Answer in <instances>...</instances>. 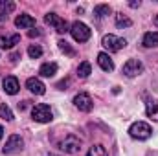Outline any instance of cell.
Masks as SVG:
<instances>
[{
	"label": "cell",
	"instance_id": "8992f818",
	"mask_svg": "<svg viewBox=\"0 0 158 156\" xmlns=\"http://www.w3.org/2000/svg\"><path fill=\"white\" fill-rule=\"evenodd\" d=\"M59 149H61L63 153H66V154H76L79 149H81V140H79L77 136L70 134V136H66V138L59 143Z\"/></svg>",
	"mask_w": 158,
	"mask_h": 156
},
{
	"label": "cell",
	"instance_id": "6da1fadb",
	"mask_svg": "<svg viewBox=\"0 0 158 156\" xmlns=\"http://www.w3.org/2000/svg\"><path fill=\"white\" fill-rule=\"evenodd\" d=\"M129 134H131V138H134V140H149L151 134H153V129H151V125L145 123V121H134V123L129 127Z\"/></svg>",
	"mask_w": 158,
	"mask_h": 156
},
{
	"label": "cell",
	"instance_id": "4fadbf2b",
	"mask_svg": "<svg viewBox=\"0 0 158 156\" xmlns=\"http://www.w3.org/2000/svg\"><path fill=\"white\" fill-rule=\"evenodd\" d=\"M98 64H99V68H101L103 72H112V70H114V63H112V59L109 57V53H105V51L98 53Z\"/></svg>",
	"mask_w": 158,
	"mask_h": 156
},
{
	"label": "cell",
	"instance_id": "ac0fdd59",
	"mask_svg": "<svg viewBox=\"0 0 158 156\" xmlns=\"http://www.w3.org/2000/svg\"><path fill=\"white\" fill-rule=\"evenodd\" d=\"M15 9V4L13 2H2L0 0V20H6L7 18V13H11Z\"/></svg>",
	"mask_w": 158,
	"mask_h": 156
},
{
	"label": "cell",
	"instance_id": "f1b7e54d",
	"mask_svg": "<svg viewBox=\"0 0 158 156\" xmlns=\"http://www.w3.org/2000/svg\"><path fill=\"white\" fill-rule=\"evenodd\" d=\"M19 57H20V55H19V53H13V55H11V61H13V63H15V61H17V59H19Z\"/></svg>",
	"mask_w": 158,
	"mask_h": 156
},
{
	"label": "cell",
	"instance_id": "f546056e",
	"mask_svg": "<svg viewBox=\"0 0 158 156\" xmlns=\"http://www.w3.org/2000/svg\"><path fill=\"white\" fill-rule=\"evenodd\" d=\"M4 136V129H2V125H0V138Z\"/></svg>",
	"mask_w": 158,
	"mask_h": 156
},
{
	"label": "cell",
	"instance_id": "ba28073f",
	"mask_svg": "<svg viewBox=\"0 0 158 156\" xmlns=\"http://www.w3.org/2000/svg\"><path fill=\"white\" fill-rule=\"evenodd\" d=\"M143 72V64L140 59H129L125 64H123V74L127 77H136Z\"/></svg>",
	"mask_w": 158,
	"mask_h": 156
},
{
	"label": "cell",
	"instance_id": "d6986e66",
	"mask_svg": "<svg viewBox=\"0 0 158 156\" xmlns=\"http://www.w3.org/2000/svg\"><path fill=\"white\" fill-rule=\"evenodd\" d=\"M94 15H96L98 18H103V17L110 15V6H107V4H98V6L94 7Z\"/></svg>",
	"mask_w": 158,
	"mask_h": 156
},
{
	"label": "cell",
	"instance_id": "5bb4252c",
	"mask_svg": "<svg viewBox=\"0 0 158 156\" xmlns=\"http://www.w3.org/2000/svg\"><path fill=\"white\" fill-rule=\"evenodd\" d=\"M20 42V35H6V37H0V50H11L15 44Z\"/></svg>",
	"mask_w": 158,
	"mask_h": 156
},
{
	"label": "cell",
	"instance_id": "4dcf8cb0",
	"mask_svg": "<svg viewBox=\"0 0 158 156\" xmlns=\"http://www.w3.org/2000/svg\"><path fill=\"white\" fill-rule=\"evenodd\" d=\"M155 24H156V26H158V15H156V17H155Z\"/></svg>",
	"mask_w": 158,
	"mask_h": 156
},
{
	"label": "cell",
	"instance_id": "9c48e42d",
	"mask_svg": "<svg viewBox=\"0 0 158 156\" xmlns=\"http://www.w3.org/2000/svg\"><path fill=\"white\" fill-rule=\"evenodd\" d=\"M74 105H76V109H79L81 112H90L92 107H94L92 97H90L88 94H85V92H81V94H77V96L74 97Z\"/></svg>",
	"mask_w": 158,
	"mask_h": 156
},
{
	"label": "cell",
	"instance_id": "52a82bcc",
	"mask_svg": "<svg viewBox=\"0 0 158 156\" xmlns=\"http://www.w3.org/2000/svg\"><path fill=\"white\" fill-rule=\"evenodd\" d=\"M101 44L109 50V51H119L121 48H125L127 46V40L125 39H119V37H116V35H105L103 37V40H101Z\"/></svg>",
	"mask_w": 158,
	"mask_h": 156
},
{
	"label": "cell",
	"instance_id": "7402d4cb",
	"mask_svg": "<svg viewBox=\"0 0 158 156\" xmlns=\"http://www.w3.org/2000/svg\"><path fill=\"white\" fill-rule=\"evenodd\" d=\"M90 74H92V66H90V63L85 61V63H81V64L77 66V76L79 77L85 79V77H88Z\"/></svg>",
	"mask_w": 158,
	"mask_h": 156
},
{
	"label": "cell",
	"instance_id": "603a6c76",
	"mask_svg": "<svg viewBox=\"0 0 158 156\" xmlns=\"http://www.w3.org/2000/svg\"><path fill=\"white\" fill-rule=\"evenodd\" d=\"M57 44H59V50H61L63 53H66L68 57H74V55H76V50H74V48H72L66 40H59Z\"/></svg>",
	"mask_w": 158,
	"mask_h": 156
},
{
	"label": "cell",
	"instance_id": "3957f363",
	"mask_svg": "<svg viewBox=\"0 0 158 156\" xmlns=\"http://www.w3.org/2000/svg\"><path fill=\"white\" fill-rule=\"evenodd\" d=\"M44 22H46V24H50V26H52L57 33H66V31H70L68 22H66L64 18H61L57 13H46Z\"/></svg>",
	"mask_w": 158,
	"mask_h": 156
},
{
	"label": "cell",
	"instance_id": "277c9868",
	"mask_svg": "<svg viewBox=\"0 0 158 156\" xmlns=\"http://www.w3.org/2000/svg\"><path fill=\"white\" fill-rule=\"evenodd\" d=\"M31 117H33L37 123H50V121L53 119V114H52V109H50L48 105L40 103V105H35V107L31 109Z\"/></svg>",
	"mask_w": 158,
	"mask_h": 156
},
{
	"label": "cell",
	"instance_id": "e0dca14e",
	"mask_svg": "<svg viewBox=\"0 0 158 156\" xmlns=\"http://www.w3.org/2000/svg\"><path fill=\"white\" fill-rule=\"evenodd\" d=\"M145 112H147V116L151 117L153 121H158V101L149 99L145 103Z\"/></svg>",
	"mask_w": 158,
	"mask_h": 156
},
{
	"label": "cell",
	"instance_id": "7c38bea8",
	"mask_svg": "<svg viewBox=\"0 0 158 156\" xmlns=\"http://www.w3.org/2000/svg\"><path fill=\"white\" fill-rule=\"evenodd\" d=\"M15 26L20 28V30L33 28V26H35V18H33L31 15H28V13H22V15H19V17L15 18Z\"/></svg>",
	"mask_w": 158,
	"mask_h": 156
},
{
	"label": "cell",
	"instance_id": "9a60e30c",
	"mask_svg": "<svg viewBox=\"0 0 158 156\" xmlns=\"http://www.w3.org/2000/svg\"><path fill=\"white\" fill-rule=\"evenodd\" d=\"M142 44L145 48H158V31H149L143 35L142 39Z\"/></svg>",
	"mask_w": 158,
	"mask_h": 156
},
{
	"label": "cell",
	"instance_id": "4316f807",
	"mask_svg": "<svg viewBox=\"0 0 158 156\" xmlns=\"http://www.w3.org/2000/svg\"><path fill=\"white\" fill-rule=\"evenodd\" d=\"M66 84H68V81H61V83H59V84H57V86H59V88H61V90H64V86H66Z\"/></svg>",
	"mask_w": 158,
	"mask_h": 156
},
{
	"label": "cell",
	"instance_id": "30bf717a",
	"mask_svg": "<svg viewBox=\"0 0 158 156\" xmlns=\"http://www.w3.org/2000/svg\"><path fill=\"white\" fill-rule=\"evenodd\" d=\"M2 86H4V92L9 94V96H15L19 92V88H20L19 79L15 77V76H7V77L2 81Z\"/></svg>",
	"mask_w": 158,
	"mask_h": 156
},
{
	"label": "cell",
	"instance_id": "cb8c5ba5",
	"mask_svg": "<svg viewBox=\"0 0 158 156\" xmlns=\"http://www.w3.org/2000/svg\"><path fill=\"white\" fill-rule=\"evenodd\" d=\"M0 117L2 119H6V121H13V112H11V109L4 103V105H0Z\"/></svg>",
	"mask_w": 158,
	"mask_h": 156
},
{
	"label": "cell",
	"instance_id": "ffe728a7",
	"mask_svg": "<svg viewBox=\"0 0 158 156\" xmlns=\"http://www.w3.org/2000/svg\"><path fill=\"white\" fill-rule=\"evenodd\" d=\"M116 26L118 28H129V26H132V20L123 13H116Z\"/></svg>",
	"mask_w": 158,
	"mask_h": 156
},
{
	"label": "cell",
	"instance_id": "484cf974",
	"mask_svg": "<svg viewBox=\"0 0 158 156\" xmlns=\"http://www.w3.org/2000/svg\"><path fill=\"white\" fill-rule=\"evenodd\" d=\"M28 35H30V37H39L40 31H39V30H30V33H28Z\"/></svg>",
	"mask_w": 158,
	"mask_h": 156
},
{
	"label": "cell",
	"instance_id": "8fae6325",
	"mask_svg": "<svg viewBox=\"0 0 158 156\" xmlns=\"http://www.w3.org/2000/svg\"><path fill=\"white\" fill-rule=\"evenodd\" d=\"M26 86H28V90L31 92V94H35V96H42L44 92H46V86H44V83L37 77H30L26 81Z\"/></svg>",
	"mask_w": 158,
	"mask_h": 156
},
{
	"label": "cell",
	"instance_id": "7a4b0ae2",
	"mask_svg": "<svg viewBox=\"0 0 158 156\" xmlns=\"http://www.w3.org/2000/svg\"><path fill=\"white\" fill-rule=\"evenodd\" d=\"M70 33H72L74 40H77V42H86V40L90 39V35H92L90 28H88L85 22H79V20H76V22L70 26Z\"/></svg>",
	"mask_w": 158,
	"mask_h": 156
},
{
	"label": "cell",
	"instance_id": "44dd1931",
	"mask_svg": "<svg viewBox=\"0 0 158 156\" xmlns=\"http://www.w3.org/2000/svg\"><path fill=\"white\" fill-rule=\"evenodd\" d=\"M86 156H107V149H105L103 145L96 143V145H92V147L88 149V153H86Z\"/></svg>",
	"mask_w": 158,
	"mask_h": 156
},
{
	"label": "cell",
	"instance_id": "2e32d148",
	"mask_svg": "<svg viewBox=\"0 0 158 156\" xmlns=\"http://www.w3.org/2000/svg\"><path fill=\"white\" fill-rule=\"evenodd\" d=\"M39 74L42 77H53L57 74V64L55 63H44L39 68Z\"/></svg>",
	"mask_w": 158,
	"mask_h": 156
},
{
	"label": "cell",
	"instance_id": "5b68a950",
	"mask_svg": "<svg viewBox=\"0 0 158 156\" xmlns=\"http://www.w3.org/2000/svg\"><path fill=\"white\" fill-rule=\"evenodd\" d=\"M24 149V140L19 136V134H11L4 145V154H15V153H20Z\"/></svg>",
	"mask_w": 158,
	"mask_h": 156
},
{
	"label": "cell",
	"instance_id": "83f0119b",
	"mask_svg": "<svg viewBox=\"0 0 158 156\" xmlns=\"http://www.w3.org/2000/svg\"><path fill=\"white\" fill-rule=\"evenodd\" d=\"M129 6H131V7H140V0H138V2H131Z\"/></svg>",
	"mask_w": 158,
	"mask_h": 156
},
{
	"label": "cell",
	"instance_id": "d4e9b609",
	"mask_svg": "<svg viewBox=\"0 0 158 156\" xmlns=\"http://www.w3.org/2000/svg\"><path fill=\"white\" fill-rule=\"evenodd\" d=\"M28 55H30L31 59H39L40 55H42V48H40L39 44H31V46L28 48Z\"/></svg>",
	"mask_w": 158,
	"mask_h": 156
}]
</instances>
